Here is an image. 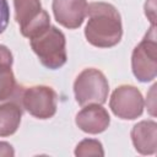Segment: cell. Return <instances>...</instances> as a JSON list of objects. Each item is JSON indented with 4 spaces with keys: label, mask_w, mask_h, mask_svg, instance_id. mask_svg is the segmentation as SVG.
Returning a JSON list of instances; mask_svg holds the SVG:
<instances>
[{
    "label": "cell",
    "mask_w": 157,
    "mask_h": 157,
    "mask_svg": "<svg viewBox=\"0 0 157 157\" xmlns=\"http://www.w3.org/2000/svg\"><path fill=\"white\" fill-rule=\"evenodd\" d=\"M21 108L16 103H5L0 105V136H10L18 129L21 123Z\"/></svg>",
    "instance_id": "8fae6325"
},
{
    "label": "cell",
    "mask_w": 157,
    "mask_h": 157,
    "mask_svg": "<svg viewBox=\"0 0 157 157\" xmlns=\"http://www.w3.org/2000/svg\"><path fill=\"white\" fill-rule=\"evenodd\" d=\"M134 147L141 155H153L157 146V124L152 120L137 123L131 130Z\"/></svg>",
    "instance_id": "30bf717a"
},
{
    "label": "cell",
    "mask_w": 157,
    "mask_h": 157,
    "mask_svg": "<svg viewBox=\"0 0 157 157\" xmlns=\"http://www.w3.org/2000/svg\"><path fill=\"white\" fill-rule=\"evenodd\" d=\"M22 105L33 117L38 119H49L56 112L58 94L48 86H32L22 93Z\"/></svg>",
    "instance_id": "5b68a950"
},
{
    "label": "cell",
    "mask_w": 157,
    "mask_h": 157,
    "mask_svg": "<svg viewBox=\"0 0 157 157\" xmlns=\"http://www.w3.org/2000/svg\"><path fill=\"white\" fill-rule=\"evenodd\" d=\"M55 20L69 29L78 28L87 15L86 0H53Z\"/></svg>",
    "instance_id": "52a82bcc"
},
{
    "label": "cell",
    "mask_w": 157,
    "mask_h": 157,
    "mask_svg": "<svg viewBox=\"0 0 157 157\" xmlns=\"http://www.w3.org/2000/svg\"><path fill=\"white\" fill-rule=\"evenodd\" d=\"M29 40L33 52L45 67L55 70L66 63L67 55L65 36L56 27L50 26L43 33Z\"/></svg>",
    "instance_id": "7a4b0ae2"
},
{
    "label": "cell",
    "mask_w": 157,
    "mask_h": 157,
    "mask_svg": "<svg viewBox=\"0 0 157 157\" xmlns=\"http://www.w3.org/2000/svg\"><path fill=\"white\" fill-rule=\"evenodd\" d=\"M10 20V9L6 0H0V34L6 29Z\"/></svg>",
    "instance_id": "5bb4252c"
},
{
    "label": "cell",
    "mask_w": 157,
    "mask_h": 157,
    "mask_svg": "<svg viewBox=\"0 0 157 157\" xmlns=\"http://www.w3.org/2000/svg\"><path fill=\"white\" fill-rule=\"evenodd\" d=\"M15 18L20 25L22 36L39 26L48 12L42 9L40 0H13Z\"/></svg>",
    "instance_id": "ba28073f"
},
{
    "label": "cell",
    "mask_w": 157,
    "mask_h": 157,
    "mask_svg": "<svg viewBox=\"0 0 157 157\" xmlns=\"http://www.w3.org/2000/svg\"><path fill=\"white\" fill-rule=\"evenodd\" d=\"M12 65V54L9 48L0 44V70L11 67Z\"/></svg>",
    "instance_id": "9a60e30c"
},
{
    "label": "cell",
    "mask_w": 157,
    "mask_h": 157,
    "mask_svg": "<svg viewBox=\"0 0 157 157\" xmlns=\"http://www.w3.org/2000/svg\"><path fill=\"white\" fill-rule=\"evenodd\" d=\"M109 85L104 74L97 69H85L76 77L74 93L80 105L103 104L107 101Z\"/></svg>",
    "instance_id": "3957f363"
},
{
    "label": "cell",
    "mask_w": 157,
    "mask_h": 157,
    "mask_svg": "<svg viewBox=\"0 0 157 157\" xmlns=\"http://www.w3.org/2000/svg\"><path fill=\"white\" fill-rule=\"evenodd\" d=\"M109 123V114L101 104H87L76 115V125L88 134L103 132Z\"/></svg>",
    "instance_id": "9c48e42d"
},
{
    "label": "cell",
    "mask_w": 157,
    "mask_h": 157,
    "mask_svg": "<svg viewBox=\"0 0 157 157\" xmlns=\"http://www.w3.org/2000/svg\"><path fill=\"white\" fill-rule=\"evenodd\" d=\"M109 105L112 112L120 119H136L144 112V98L141 92L129 85L119 86L112 93Z\"/></svg>",
    "instance_id": "8992f818"
},
{
    "label": "cell",
    "mask_w": 157,
    "mask_h": 157,
    "mask_svg": "<svg viewBox=\"0 0 157 157\" xmlns=\"http://www.w3.org/2000/svg\"><path fill=\"white\" fill-rule=\"evenodd\" d=\"M156 1L155 0H147L146 5H145V13L148 17V20L151 21L152 25H155V20H156Z\"/></svg>",
    "instance_id": "2e32d148"
},
{
    "label": "cell",
    "mask_w": 157,
    "mask_h": 157,
    "mask_svg": "<svg viewBox=\"0 0 157 157\" xmlns=\"http://www.w3.org/2000/svg\"><path fill=\"white\" fill-rule=\"evenodd\" d=\"M88 22L85 36L90 44L98 48H110L118 44L123 36L121 18L118 10L108 2L87 5Z\"/></svg>",
    "instance_id": "6da1fadb"
},
{
    "label": "cell",
    "mask_w": 157,
    "mask_h": 157,
    "mask_svg": "<svg viewBox=\"0 0 157 157\" xmlns=\"http://www.w3.org/2000/svg\"><path fill=\"white\" fill-rule=\"evenodd\" d=\"M75 155L78 157H87V156H103V148L99 141L86 139L81 141L75 150Z\"/></svg>",
    "instance_id": "4fadbf2b"
},
{
    "label": "cell",
    "mask_w": 157,
    "mask_h": 157,
    "mask_svg": "<svg viewBox=\"0 0 157 157\" xmlns=\"http://www.w3.org/2000/svg\"><path fill=\"white\" fill-rule=\"evenodd\" d=\"M135 77L141 82L152 81L157 75V42L156 27L151 26L144 39L135 47L131 56Z\"/></svg>",
    "instance_id": "277c9868"
},
{
    "label": "cell",
    "mask_w": 157,
    "mask_h": 157,
    "mask_svg": "<svg viewBox=\"0 0 157 157\" xmlns=\"http://www.w3.org/2000/svg\"><path fill=\"white\" fill-rule=\"evenodd\" d=\"M15 155V151L12 148V146L7 142H0V156H5V157H12Z\"/></svg>",
    "instance_id": "e0dca14e"
},
{
    "label": "cell",
    "mask_w": 157,
    "mask_h": 157,
    "mask_svg": "<svg viewBox=\"0 0 157 157\" xmlns=\"http://www.w3.org/2000/svg\"><path fill=\"white\" fill-rule=\"evenodd\" d=\"M16 90L15 76L11 67L0 70V102L10 98Z\"/></svg>",
    "instance_id": "7c38bea8"
}]
</instances>
